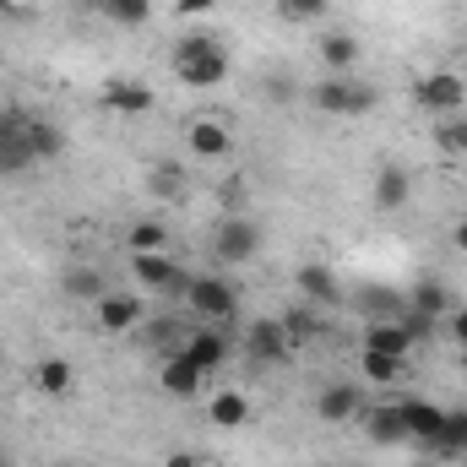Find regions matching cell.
<instances>
[{
  "label": "cell",
  "mask_w": 467,
  "mask_h": 467,
  "mask_svg": "<svg viewBox=\"0 0 467 467\" xmlns=\"http://www.w3.org/2000/svg\"><path fill=\"white\" fill-rule=\"evenodd\" d=\"M169 66H174V82L191 88V93H213V88H223L229 71H234L229 44L213 38V33H185V38H174Z\"/></svg>",
  "instance_id": "cell-1"
},
{
  "label": "cell",
  "mask_w": 467,
  "mask_h": 467,
  "mask_svg": "<svg viewBox=\"0 0 467 467\" xmlns=\"http://www.w3.org/2000/svg\"><path fill=\"white\" fill-rule=\"evenodd\" d=\"M185 310L202 321V327H223L229 332L234 321H239V288H234L229 277H218V272H191V283H185Z\"/></svg>",
  "instance_id": "cell-2"
},
{
  "label": "cell",
  "mask_w": 467,
  "mask_h": 467,
  "mask_svg": "<svg viewBox=\"0 0 467 467\" xmlns=\"http://www.w3.org/2000/svg\"><path fill=\"white\" fill-rule=\"evenodd\" d=\"M310 104L321 115H337V119H353V115H369L380 104V88L364 82V77H321L310 88Z\"/></svg>",
  "instance_id": "cell-3"
},
{
  "label": "cell",
  "mask_w": 467,
  "mask_h": 467,
  "mask_svg": "<svg viewBox=\"0 0 467 467\" xmlns=\"http://www.w3.org/2000/svg\"><path fill=\"white\" fill-rule=\"evenodd\" d=\"M413 104H419L430 119H451V115L467 109V82L457 77V71H430V77L413 82Z\"/></svg>",
  "instance_id": "cell-4"
},
{
  "label": "cell",
  "mask_w": 467,
  "mask_h": 467,
  "mask_svg": "<svg viewBox=\"0 0 467 467\" xmlns=\"http://www.w3.org/2000/svg\"><path fill=\"white\" fill-rule=\"evenodd\" d=\"M239 348H244V358H250L255 369H272V364H288L294 337L283 332V321H277V316H255V321L239 332Z\"/></svg>",
  "instance_id": "cell-5"
},
{
  "label": "cell",
  "mask_w": 467,
  "mask_h": 467,
  "mask_svg": "<svg viewBox=\"0 0 467 467\" xmlns=\"http://www.w3.org/2000/svg\"><path fill=\"white\" fill-rule=\"evenodd\" d=\"M213 255H218V266H250L261 255V229L244 213H223V223L213 234Z\"/></svg>",
  "instance_id": "cell-6"
},
{
  "label": "cell",
  "mask_w": 467,
  "mask_h": 467,
  "mask_svg": "<svg viewBox=\"0 0 467 467\" xmlns=\"http://www.w3.org/2000/svg\"><path fill=\"white\" fill-rule=\"evenodd\" d=\"M397 413H402L408 446H419V451H430V446L441 441V430H446V408H441V402H430V397H419V391L397 397Z\"/></svg>",
  "instance_id": "cell-7"
},
{
  "label": "cell",
  "mask_w": 467,
  "mask_h": 467,
  "mask_svg": "<svg viewBox=\"0 0 467 467\" xmlns=\"http://www.w3.org/2000/svg\"><path fill=\"white\" fill-rule=\"evenodd\" d=\"M130 277H136L147 294H185V283H191V272H185L174 255H163V250L130 255Z\"/></svg>",
  "instance_id": "cell-8"
},
{
  "label": "cell",
  "mask_w": 467,
  "mask_h": 467,
  "mask_svg": "<svg viewBox=\"0 0 467 467\" xmlns=\"http://www.w3.org/2000/svg\"><path fill=\"white\" fill-rule=\"evenodd\" d=\"M93 316H99V332H109V337H130V332L147 321V305H141V294L109 288V294L93 305Z\"/></svg>",
  "instance_id": "cell-9"
},
{
  "label": "cell",
  "mask_w": 467,
  "mask_h": 467,
  "mask_svg": "<svg viewBox=\"0 0 467 467\" xmlns=\"http://www.w3.org/2000/svg\"><path fill=\"white\" fill-rule=\"evenodd\" d=\"M27 119L33 115H22V109H0V180L33 169V152H27Z\"/></svg>",
  "instance_id": "cell-10"
},
{
  "label": "cell",
  "mask_w": 467,
  "mask_h": 467,
  "mask_svg": "<svg viewBox=\"0 0 467 467\" xmlns=\"http://www.w3.org/2000/svg\"><path fill=\"white\" fill-rule=\"evenodd\" d=\"M353 424H358V430H364V441H375V446H408V430H402L397 397H386V402H364Z\"/></svg>",
  "instance_id": "cell-11"
},
{
  "label": "cell",
  "mask_w": 467,
  "mask_h": 467,
  "mask_svg": "<svg viewBox=\"0 0 467 467\" xmlns=\"http://www.w3.org/2000/svg\"><path fill=\"white\" fill-rule=\"evenodd\" d=\"M369 202H375V213H402V207L413 202V174H408V163H380L375 180H369Z\"/></svg>",
  "instance_id": "cell-12"
},
{
  "label": "cell",
  "mask_w": 467,
  "mask_h": 467,
  "mask_svg": "<svg viewBox=\"0 0 467 467\" xmlns=\"http://www.w3.org/2000/svg\"><path fill=\"white\" fill-rule=\"evenodd\" d=\"M294 283H299V294L310 299V305H321V310H337L348 294H343V277L327 266V261H305L299 272H294Z\"/></svg>",
  "instance_id": "cell-13"
},
{
  "label": "cell",
  "mask_w": 467,
  "mask_h": 467,
  "mask_svg": "<svg viewBox=\"0 0 467 467\" xmlns=\"http://www.w3.org/2000/svg\"><path fill=\"white\" fill-rule=\"evenodd\" d=\"M202 369L191 364V353L180 348V353H163L158 358V386H163V397H174V402H191L196 391H202Z\"/></svg>",
  "instance_id": "cell-14"
},
{
  "label": "cell",
  "mask_w": 467,
  "mask_h": 467,
  "mask_svg": "<svg viewBox=\"0 0 467 467\" xmlns=\"http://www.w3.org/2000/svg\"><path fill=\"white\" fill-rule=\"evenodd\" d=\"M364 402H369V397H364L353 380H332V386L316 391V419H321V424H353Z\"/></svg>",
  "instance_id": "cell-15"
},
{
  "label": "cell",
  "mask_w": 467,
  "mask_h": 467,
  "mask_svg": "<svg viewBox=\"0 0 467 467\" xmlns=\"http://www.w3.org/2000/svg\"><path fill=\"white\" fill-rule=\"evenodd\" d=\"M185 147H191V158H202V163H218V158H229L234 152V130L223 119H191L185 125Z\"/></svg>",
  "instance_id": "cell-16"
},
{
  "label": "cell",
  "mask_w": 467,
  "mask_h": 467,
  "mask_svg": "<svg viewBox=\"0 0 467 467\" xmlns=\"http://www.w3.org/2000/svg\"><path fill=\"white\" fill-rule=\"evenodd\" d=\"M185 353H191V364L202 369V375H213V369H223L234 353V337L223 327H191V337H185Z\"/></svg>",
  "instance_id": "cell-17"
},
{
  "label": "cell",
  "mask_w": 467,
  "mask_h": 467,
  "mask_svg": "<svg viewBox=\"0 0 467 467\" xmlns=\"http://www.w3.org/2000/svg\"><path fill=\"white\" fill-rule=\"evenodd\" d=\"M99 104H104L109 115H147L158 99H152V88H147V82H136V77H115V82H104Z\"/></svg>",
  "instance_id": "cell-18"
},
{
  "label": "cell",
  "mask_w": 467,
  "mask_h": 467,
  "mask_svg": "<svg viewBox=\"0 0 467 467\" xmlns=\"http://www.w3.org/2000/svg\"><path fill=\"white\" fill-rule=\"evenodd\" d=\"M316 60H321V71H327V77H353V66L364 60V49H358V38H353V33H321Z\"/></svg>",
  "instance_id": "cell-19"
},
{
  "label": "cell",
  "mask_w": 467,
  "mask_h": 467,
  "mask_svg": "<svg viewBox=\"0 0 467 467\" xmlns=\"http://www.w3.org/2000/svg\"><path fill=\"white\" fill-rule=\"evenodd\" d=\"M353 305L364 310V321H397V316L408 310V294H402V288H386V283H364V288L353 294Z\"/></svg>",
  "instance_id": "cell-20"
},
{
  "label": "cell",
  "mask_w": 467,
  "mask_h": 467,
  "mask_svg": "<svg viewBox=\"0 0 467 467\" xmlns=\"http://www.w3.org/2000/svg\"><path fill=\"white\" fill-rule=\"evenodd\" d=\"M60 294H66V299H82V305H99V299L109 294V283H104V272H99V266L77 261V266H66V272H60Z\"/></svg>",
  "instance_id": "cell-21"
},
{
  "label": "cell",
  "mask_w": 467,
  "mask_h": 467,
  "mask_svg": "<svg viewBox=\"0 0 467 467\" xmlns=\"http://www.w3.org/2000/svg\"><path fill=\"white\" fill-rule=\"evenodd\" d=\"M277 321H283V332L294 337V348H299V343L327 337V310H321V305H310V299H305V305H294V310H283Z\"/></svg>",
  "instance_id": "cell-22"
},
{
  "label": "cell",
  "mask_w": 467,
  "mask_h": 467,
  "mask_svg": "<svg viewBox=\"0 0 467 467\" xmlns=\"http://www.w3.org/2000/svg\"><path fill=\"white\" fill-rule=\"evenodd\" d=\"M27 152H33V163H60L66 158V130L55 125V119H27Z\"/></svg>",
  "instance_id": "cell-23"
},
{
  "label": "cell",
  "mask_w": 467,
  "mask_h": 467,
  "mask_svg": "<svg viewBox=\"0 0 467 467\" xmlns=\"http://www.w3.org/2000/svg\"><path fill=\"white\" fill-rule=\"evenodd\" d=\"M408 310H419V316H435V321H446V316H451V288H446L441 277H419V283L408 288Z\"/></svg>",
  "instance_id": "cell-24"
},
{
  "label": "cell",
  "mask_w": 467,
  "mask_h": 467,
  "mask_svg": "<svg viewBox=\"0 0 467 467\" xmlns=\"http://www.w3.org/2000/svg\"><path fill=\"white\" fill-rule=\"evenodd\" d=\"M33 380H38V391L44 397H71V386H77V369H71V358H60V353H49V358H38L33 364Z\"/></svg>",
  "instance_id": "cell-25"
},
{
  "label": "cell",
  "mask_w": 467,
  "mask_h": 467,
  "mask_svg": "<svg viewBox=\"0 0 467 467\" xmlns=\"http://www.w3.org/2000/svg\"><path fill=\"white\" fill-rule=\"evenodd\" d=\"M358 348H375V353H397V358H413V337L402 332V321H369L364 327V343Z\"/></svg>",
  "instance_id": "cell-26"
},
{
  "label": "cell",
  "mask_w": 467,
  "mask_h": 467,
  "mask_svg": "<svg viewBox=\"0 0 467 467\" xmlns=\"http://www.w3.org/2000/svg\"><path fill=\"white\" fill-rule=\"evenodd\" d=\"M141 337H147V343L158 348V358H163V353H180V348H185L191 321H185V316H152V321L141 327Z\"/></svg>",
  "instance_id": "cell-27"
},
{
  "label": "cell",
  "mask_w": 467,
  "mask_h": 467,
  "mask_svg": "<svg viewBox=\"0 0 467 467\" xmlns=\"http://www.w3.org/2000/svg\"><path fill=\"white\" fill-rule=\"evenodd\" d=\"M424 457H441V462L467 457V408H446V430H441V441H435Z\"/></svg>",
  "instance_id": "cell-28"
},
{
  "label": "cell",
  "mask_w": 467,
  "mask_h": 467,
  "mask_svg": "<svg viewBox=\"0 0 467 467\" xmlns=\"http://www.w3.org/2000/svg\"><path fill=\"white\" fill-rule=\"evenodd\" d=\"M358 364H364V380H369V386H397V380H408V358H397V353L358 348Z\"/></svg>",
  "instance_id": "cell-29"
},
{
  "label": "cell",
  "mask_w": 467,
  "mask_h": 467,
  "mask_svg": "<svg viewBox=\"0 0 467 467\" xmlns=\"http://www.w3.org/2000/svg\"><path fill=\"white\" fill-rule=\"evenodd\" d=\"M207 419H213L218 430H239V424H250V397H244V391H218L213 408H207Z\"/></svg>",
  "instance_id": "cell-30"
},
{
  "label": "cell",
  "mask_w": 467,
  "mask_h": 467,
  "mask_svg": "<svg viewBox=\"0 0 467 467\" xmlns=\"http://www.w3.org/2000/svg\"><path fill=\"white\" fill-rule=\"evenodd\" d=\"M104 22H115V27H147V16H152V0H104V11H99Z\"/></svg>",
  "instance_id": "cell-31"
},
{
  "label": "cell",
  "mask_w": 467,
  "mask_h": 467,
  "mask_svg": "<svg viewBox=\"0 0 467 467\" xmlns=\"http://www.w3.org/2000/svg\"><path fill=\"white\" fill-rule=\"evenodd\" d=\"M435 147L446 158H467V109L451 119H435Z\"/></svg>",
  "instance_id": "cell-32"
},
{
  "label": "cell",
  "mask_w": 467,
  "mask_h": 467,
  "mask_svg": "<svg viewBox=\"0 0 467 467\" xmlns=\"http://www.w3.org/2000/svg\"><path fill=\"white\" fill-rule=\"evenodd\" d=\"M147 191H152L158 202H180V196H185V169H174V163L147 169Z\"/></svg>",
  "instance_id": "cell-33"
},
{
  "label": "cell",
  "mask_w": 467,
  "mask_h": 467,
  "mask_svg": "<svg viewBox=\"0 0 467 467\" xmlns=\"http://www.w3.org/2000/svg\"><path fill=\"white\" fill-rule=\"evenodd\" d=\"M125 244H130V255L163 250V244H169V229H163L158 218H141V223H130V234H125Z\"/></svg>",
  "instance_id": "cell-34"
},
{
  "label": "cell",
  "mask_w": 467,
  "mask_h": 467,
  "mask_svg": "<svg viewBox=\"0 0 467 467\" xmlns=\"http://www.w3.org/2000/svg\"><path fill=\"white\" fill-rule=\"evenodd\" d=\"M272 5H277V16L294 22V27H299V22H316V16L332 11V0H272Z\"/></svg>",
  "instance_id": "cell-35"
},
{
  "label": "cell",
  "mask_w": 467,
  "mask_h": 467,
  "mask_svg": "<svg viewBox=\"0 0 467 467\" xmlns=\"http://www.w3.org/2000/svg\"><path fill=\"white\" fill-rule=\"evenodd\" d=\"M397 321H402V332H408V337H413V343H424V337H430V332H435V327H441V321H435V316H419V310H402V316H397Z\"/></svg>",
  "instance_id": "cell-36"
},
{
  "label": "cell",
  "mask_w": 467,
  "mask_h": 467,
  "mask_svg": "<svg viewBox=\"0 0 467 467\" xmlns=\"http://www.w3.org/2000/svg\"><path fill=\"white\" fill-rule=\"evenodd\" d=\"M244 196H250V185L234 174V180H223L218 185V202H223V213H244Z\"/></svg>",
  "instance_id": "cell-37"
},
{
  "label": "cell",
  "mask_w": 467,
  "mask_h": 467,
  "mask_svg": "<svg viewBox=\"0 0 467 467\" xmlns=\"http://www.w3.org/2000/svg\"><path fill=\"white\" fill-rule=\"evenodd\" d=\"M441 327H446V337H451L457 348H467V305H451V316H446Z\"/></svg>",
  "instance_id": "cell-38"
},
{
  "label": "cell",
  "mask_w": 467,
  "mask_h": 467,
  "mask_svg": "<svg viewBox=\"0 0 467 467\" xmlns=\"http://www.w3.org/2000/svg\"><path fill=\"white\" fill-rule=\"evenodd\" d=\"M163 467H207V457H202V451H191V446H180V451H169V457H163Z\"/></svg>",
  "instance_id": "cell-39"
},
{
  "label": "cell",
  "mask_w": 467,
  "mask_h": 467,
  "mask_svg": "<svg viewBox=\"0 0 467 467\" xmlns=\"http://www.w3.org/2000/svg\"><path fill=\"white\" fill-rule=\"evenodd\" d=\"M218 0H174V16H202V11H213Z\"/></svg>",
  "instance_id": "cell-40"
},
{
  "label": "cell",
  "mask_w": 467,
  "mask_h": 467,
  "mask_svg": "<svg viewBox=\"0 0 467 467\" xmlns=\"http://www.w3.org/2000/svg\"><path fill=\"white\" fill-rule=\"evenodd\" d=\"M451 250H457V255H467V218H457V223H451Z\"/></svg>",
  "instance_id": "cell-41"
},
{
  "label": "cell",
  "mask_w": 467,
  "mask_h": 467,
  "mask_svg": "<svg viewBox=\"0 0 467 467\" xmlns=\"http://www.w3.org/2000/svg\"><path fill=\"white\" fill-rule=\"evenodd\" d=\"M77 5H82V11H104V0H77Z\"/></svg>",
  "instance_id": "cell-42"
},
{
  "label": "cell",
  "mask_w": 467,
  "mask_h": 467,
  "mask_svg": "<svg viewBox=\"0 0 467 467\" xmlns=\"http://www.w3.org/2000/svg\"><path fill=\"white\" fill-rule=\"evenodd\" d=\"M0 467H11V457H5V446H0Z\"/></svg>",
  "instance_id": "cell-43"
},
{
  "label": "cell",
  "mask_w": 467,
  "mask_h": 467,
  "mask_svg": "<svg viewBox=\"0 0 467 467\" xmlns=\"http://www.w3.org/2000/svg\"><path fill=\"white\" fill-rule=\"evenodd\" d=\"M380 5H397V0H380Z\"/></svg>",
  "instance_id": "cell-44"
},
{
  "label": "cell",
  "mask_w": 467,
  "mask_h": 467,
  "mask_svg": "<svg viewBox=\"0 0 467 467\" xmlns=\"http://www.w3.org/2000/svg\"><path fill=\"white\" fill-rule=\"evenodd\" d=\"M462 364H467V348H462Z\"/></svg>",
  "instance_id": "cell-45"
}]
</instances>
